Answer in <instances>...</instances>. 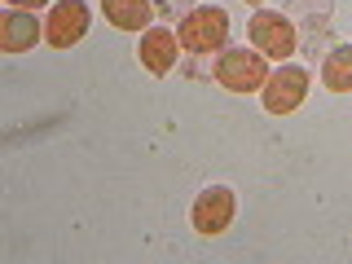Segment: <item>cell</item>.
<instances>
[{
	"instance_id": "6da1fadb",
	"label": "cell",
	"mask_w": 352,
	"mask_h": 264,
	"mask_svg": "<svg viewBox=\"0 0 352 264\" xmlns=\"http://www.w3.org/2000/svg\"><path fill=\"white\" fill-rule=\"evenodd\" d=\"M181 49L194 58H216L220 49H229V14L220 5H194L190 14L176 22Z\"/></svg>"
},
{
	"instance_id": "7a4b0ae2",
	"label": "cell",
	"mask_w": 352,
	"mask_h": 264,
	"mask_svg": "<svg viewBox=\"0 0 352 264\" xmlns=\"http://www.w3.org/2000/svg\"><path fill=\"white\" fill-rule=\"evenodd\" d=\"M212 80L229 93H260L264 80H269V58L251 44H229V49L216 53Z\"/></svg>"
},
{
	"instance_id": "3957f363",
	"label": "cell",
	"mask_w": 352,
	"mask_h": 264,
	"mask_svg": "<svg viewBox=\"0 0 352 264\" xmlns=\"http://www.w3.org/2000/svg\"><path fill=\"white\" fill-rule=\"evenodd\" d=\"M247 44L260 49L269 62H291L300 53V36H295L291 18L282 9H256L247 22Z\"/></svg>"
},
{
	"instance_id": "277c9868",
	"label": "cell",
	"mask_w": 352,
	"mask_h": 264,
	"mask_svg": "<svg viewBox=\"0 0 352 264\" xmlns=\"http://www.w3.org/2000/svg\"><path fill=\"white\" fill-rule=\"evenodd\" d=\"M282 14L291 18L304 53H326L330 44H335L330 40V27H335V0H286Z\"/></svg>"
},
{
	"instance_id": "5b68a950",
	"label": "cell",
	"mask_w": 352,
	"mask_h": 264,
	"mask_svg": "<svg viewBox=\"0 0 352 264\" xmlns=\"http://www.w3.org/2000/svg\"><path fill=\"white\" fill-rule=\"evenodd\" d=\"M308 84H313V71L300 62H278V71H269V80L260 88V102L269 115H295L308 97Z\"/></svg>"
},
{
	"instance_id": "8992f818",
	"label": "cell",
	"mask_w": 352,
	"mask_h": 264,
	"mask_svg": "<svg viewBox=\"0 0 352 264\" xmlns=\"http://www.w3.org/2000/svg\"><path fill=\"white\" fill-rule=\"evenodd\" d=\"M234 216H238V198L229 185H207L190 207V225H194L198 238H220L234 225Z\"/></svg>"
},
{
	"instance_id": "52a82bcc",
	"label": "cell",
	"mask_w": 352,
	"mask_h": 264,
	"mask_svg": "<svg viewBox=\"0 0 352 264\" xmlns=\"http://www.w3.org/2000/svg\"><path fill=\"white\" fill-rule=\"evenodd\" d=\"M181 36L168 27V22H154L150 31H141L137 36V62L141 71H150L154 80H163V75H172L176 66H181Z\"/></svg>"
},
{
	"instance_id": "ba28073f",
	"label": "cell",
	"mask_w": 352,
	"mask_h": 264,
	"mask_svg": "<svg viewBox=\"0 0 352 264\" xmlns=\"http://www.w3.org/2000/svg\"><path fill=\"white\" fill-rule=\"evenodd\" d=\"M88 36V5L84 0H58L44 18V44L49 49H71Z\"/></svg>"
},
{
	"instance_id": "9c48e42d",
	"label": "cell",
	"mask_w": 352,
	"mask_h": 264,
	"mask_svg": "<svg viewBox=\"0 0 352 264\" xmlns=\"http://www.w3.org/2000/svg\"><path fill=\"white\" fill-rule=\"evenodd\" d=\"M44 40V22H36L31 9H9L0 18V49L5 53H27Z\"/></svg>"
},
{
	"instance_id": "30bf717a",
	"label": "cell",
	"mask_w": 352,
	"mask_h": 264,
	"mask_svg": "<svg viewBox=\"0 0 352 264\" xmlns=\"http://www.w3.org/2000/svg\"><path fill=\"white\" fill-rule=\"evenodd\" d=\"M102 14L110 27L119 31H132V36H141V31L154 27V0H102Z\"/></svg>"
},
{
	"instance_id": "8fae6325",
	"label": "cell",
	"mask_w": 352,
	"mask_h": 264,
	"mask_svg": "<svg viewBox=\"0 0 352 264\" xmlns=\"http://www.w3.org/2000/svg\"><path fill=\"white\" fill-rule=\"evenodd\" d=\"M317 75H322V88L326 93H352V44H330L322 53V66H317Z\"/></svg>"
},
{
	"instance_id": "7c38bea8",
	"label": "cell",
	"mask_w": 352,
	"mask_h": 264,
	"mask_svg": "<svg viewBox=\"0 0 352 264\" xmlns=\"http://www.w3.org/2000/svg\"><path fill=\"white\" fill-rule=\"evenodd\" d=\"M190 9H194V0H154V14H159L163 22H168V18L181 22L185 14H190Z\"/></svg>"
},
{
	"instance_id": "4fadbf2b",
	"label": "cell",
	"mask_w": 352,
	"mask_h": 264,
	"mask_svg": "<svg viewBox=\"0 0 352 264\" xmlns=\"http://www.w3.org/2000/svg\"><path fill=\"white\" fill-rule=\"evenodd\" d=\"M44 5H49V0H9V9H31V14L44 9Z\"/></svg>"
},
{
	"instance_id": "5bb4252c",
	"label": "cell",
	"mask_w": 352,
	"mask_h": 264,
	"mask_svg": "<svg viewBox=\"0 0 352 264\" xmlns=\"http://www.w3.org/2000/svg\"><path fill=\"white\" fill-rule=\"evenodd\" d=\"M242 5H256V9H264V0H242Z\"/></svg>"
}]
</instances>
